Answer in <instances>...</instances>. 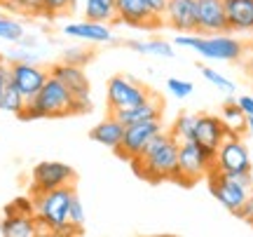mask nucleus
Masks as SVG:
<instances>
[{"label":"nucleus","instance_id":"nucleus-1","mask_svg":"<svg viewBox=\"0 0 253 237\" xmlns=\"http://www.w3.org/2000/svg\"><path fill=\"white\" fill-rule=\"evenodd\" d=\"M91 110V99H75L71 92L63 87L56 78H47L42 90L33 99L26 101L17 118L21 122L31 120H45V118H68V115H82Z\"/></svg>","mask_w":253,"mask_h":237},{"label":"nucleus","instance_id":"nucleus-2","mask_svg":"<svg viewBox=\"0 0 253 237\" xmlns=\"http://www.w3.org/2000/svg\"><path fill=\"white\" fill-rule=\"evenodd\" d=\"M131 169L136 176L145 179L148 183L173 181L178 176V139L171 132H160L150 139V143L131 160Z\"/></svg>","mask_w":253,"mask_h":237},{"label":"nucleus","instance_id":"nucleus-3","mask_svg":"<svg viewBox=\"0 0 253 237\" xmlns=\"http://www.w3.org/2000/svg\"><path fill=\"white\" fill-rule=\"evenodd\" d=\"M75 195V186H61L54 190L38 192L33 197V216L40 226V235H82L78 228L68 223V209Z\"/></svg>","mask_w":253,"mask_h":237},{"label":"nucleus","instance_id":"nucleus-4","mask_svg":"<svg viewBox=\"0 0 253 237\" xmlns=\"http://www.w3.org/2000/svg\"><path fill=\"white\" fill-rule=\"evenodd\" d=\"M216 167V148L202 146L197 141H178V176L176 183L185 188L207 179V174Z\"/></svg>","mask_w":253,"mask_h":237},{"label":"nucleus","instance_id":"nucleus-5","mask_svg":"<svg viewBox=\"0 0 253 237\" xmlns=\"http://www.w3.org/2000/svg\"><path fill=\"white\" fill-rule=\"evenodd\" d=\"M207 181H209V190L211 195L216 197L227 211H237L244 207V202L249 200L251 195V174H242V176H232V174L220 172L218 167H213L211 172L207 174Z\"/></svg>","mask_w":253,"mask_h":237},{"label":"nucleus","instance_id":"nucleus-6","mask_svg":"<svg viewBox=\"0 0 253 237\" xmlns=\"http://www.w3.org/2000/svg\"><path fill=\"white\" fill-rule=\"evenodd\" d=\"M173 43L181 47H190V49L199 52L207 59H218V61H237L239 56L244 54V45L239 40H235V38H230L227 33H216V36H207V38H202V33L199 36H195V33H178V38Z\"/></svg>","mask_w":253,"mask_h":237},{"label":"nucleus","instance_id":"nucleus-7","mask_svg":"<svg viewBox=\"0 0 253 237\" xmlns=\"http://www.w3.org/2000/svg\"><path fill=\"white\" fill-rule=\"evenodd\" d=\"M148 96H150V90L129 75H113L108 80V90H106L108 113L120 108H134L138 103H143Z\"/></svg>","mask_w":253,"mask_h":237},{"label":"nucleus","instance_id":"nucleus-8","mask_svg":"<svg viewBox=\"0 0 253 237\" xmlns=\"http://www.w3.org/2000/svg\"><path fill=\"white\" fill-rule=\"evenodd\" d=\"M216 167L232 176L251 174V155H249V148L244 146V141L239 139V134L227 132L223 143L216 148Z\"/></svg>","mask_w":253,"mask_h":237},{"label":"nucleus","instance_id":"nucleus-9","mask_svg":"<svg viewBox=\"0 0 253 237\" xmlns=\"http://www.w3.org/2000/svg\"><path fill=\"white\" fill-rule=\"evenodd\" d=\"M75 179H78V174L68 164L52 162V160L40 162L33 167V174H31V195L54 190L61 186H75Z\"/></svg>","mask_w":253,"mask_h":237},{"label":"nucleus","instance_id":"nucleus-10","mask_svg":"<svg viewBox=\"0 0 253 237\" xmlns=\"http://www.w3.org/2000/svg\"><path fill=\"white\" fill-rule=\"evenodd\" d=\"M160 132H162V120H145V122L126 125L122 143H120V148L115 150V155H118L120 160L131 162V160L150 143V139L157 137Z\"/></svg>","mask_w":253,"mask_h":237},{"label":"nucleus","instance_id":"nucleus-11","mask_svg":"<svg viewBox=\"0 0 253 237\" xmlns=\"http://www.w3.org/2000/svg\"><path fill=\"white\" fill-rule=\"evenodd\" d=\"M118 5V24L141 31H157L164 26L160 14H155L148 0H115Z\"/></svg>","mask_w":253,"mask_h":237},{"label":"nucleus","instance_id":"nucleus-12","mask_svg":"<svg viewBox=\"0 0 253 237\" xmlns=\"http://www.w3.org/2000/svg\"><path fill=\"white\" fill-rule=\"evenodd\" d=\"M49 78V68L33 64V61H9V82L17 87L24 99H33Z\"/></svg>","mask_w":253,"mask_h":237},{"label":"nucleus","instance_id":"nucleus-13","mask_svg":"<svg viewBox=\"0 0 253 237\" xmlns=\"http://www.w3.org/2000/svg\"><path fill=\"white\" fill-rule=\"evenodd\" d=\"M162 21L176 33H197V0H167Z\"/></svg>","mask_w":253,"mask_h":237},{"label":"nucleus","instance_id":"nucleus-14","mask_svg":"<svg viewBox=\"0 0 253 237\" xmlns=\"http://www.w3.org/2000/svg\"><path fill=\"white\" fill-rule=\"evenodd\" d=\"M197 33L202 36L230 33L223 0H197Z\"/></svg>","mask_w":253,"mask_h":237},{"label":"nucleus","instance_id":"nucleus-15","mask_svg":"<svg viewBox=\"0 0 253 237\" xmlns=\"http://www.w3.org/2000/svg\"><path fill=\"white\" fill-rule=\"evenodd\" d=\"M49 75L61 82L75 99H89V78L84 75L82 66L59 61V64L49 66Z\"/></svg>","mask_w":253,"mask_h":237},{"label":"nucleus","instance_id":"nucleus-16","mask_svg":"<svg viewBox=\"0 0 253 237\" xmlns=\"http://www.w3.org/2000/svg\"><path fill=\"white\" fill-rule=\"evenodd\" d=\"M164 113V101L150 92V96L138 103L134 108H120V110H110L108 115H113L115 120H120L122 125H134V122H145V120H162Z\"/></svg>","mask_w":253,"mask_h":237},{"label":"nucleus","instance_id":"nucleus-17","mask_svg":"<svg viewBox=\"0 0 253 237\" xmlns=\"http://www.w3.org/2000/svg\"><path fill=\"white\" fill-rule=\"evenodd\" d=\"M227 137V127L218 115H197L195 118V141L202 146L218 148Z\"/></svg>","mask_w":253,"mask_h":237},{"label":"nucleus","instance_id":"nucleus-18","mask_svg":"<svg viewBox=\"0 0 253 237\" xmlns=\"http://www.w3.org/2000/svg\"><path fill=\"white\" fill-rule=\"evenodd\" d=\"M63 33L75 40H84V43H110L113 40V31L108 28V24H96V21H80V24H68L63 26Z\"/></svg>","mask_w":253,"mask_h":237},{"label":"nucleus","instance_id":"nucleus-19","mask_svg":"<svg viewBox=\"0 0 253 237\" xmlns=\"http://www.w3.org/2000/svg\"><path fill=\"white\" fill-rule=\"evenodd\" d=\"M2 237H36L40 235V226L33 214H9L0 221Z\"/></svg>","mask_w":253,"mask_h":237},{"label":"nucleus","instance_id":"nucleus-20","mask_svg":"<svg viewBox=\"0 0 253 237\" xmlns=\"http://www.w3.org/2000/svg\"><path fill=\"white\" fill-rule=\"evenodd\" d=\"M230 31H253V0H223Z\"/></svg>","mask_w":253,"mask_h":237},{"label":"nucleus","instance_id":"nucleus-21","mask_svg":"<svg viewBox=\"0 0 253 237\" xmlns=\"http://www.w3.org/2000/svg\"><path fill=\"white\" fill-rule=\"evenodd\" d=\"M122 137H125V125L120 120H115L113 115L101 120L99 125L91 127V132H89L91 141H96V143L110 148V150H118L120 143H122Z\"/></svg>","mask_w":253,"mask_h":237},{"label":"nucleus","instance_id":"nucleus-22","mask_svg":"<svg viewBox=\"0 0 253 237\" xmlns=\"http://www.w3.org/2000/svg\"><path fill=\"white\" fill-rule=\"evenodd\" d=\"M84 19L96 24H118V5L115 0H87Z\"/></svg>","mask_w":253,"mask_h":237},{"label":"nucleus","instance_id":"nucleus-23","mask_svg":"<svg viewBox=\"0 0 253 237\" xmlns=\"http://www.w3.org/2000/svg\"><path fill=\"white\" fill-rule=\"evenodd\" d=\"M26 106V99H24V94L7 80V85L2 87L0 92V110H5V113H12V115H19L21 108Z\"/></svg>","mask_w":253,"mask_h":237},{"label":"nucleus","instance_id":"nucleus-24","mask_svg":"<svg viewBox=\"0 0 253 237\" xmlns=\"http://www.w3.org/2000/svg\"><path fill=\"white\" fill-rule=\"evenodd\" d=\"M223 122H225L227 132H232V134H242L246 129V115L242 113V108L237 106V99H230L223 106Z\"/></svg>","mask_w":253,"mask_h":237},{"label":"nucleus","instance_id":"nucleus-25","mask_svg":"<svg viewBox=\"0 0 253 237\" xmlns=\"http://www.w3.org/2000/svg\"><path fill=\"white\" fill-rule=\"evenodd\" d=\"M126 47H129V49H134V52H138V54H155V56H164V59H171L173 56L171 43H164V40H150V43L129 40Z\"/></svg>","mask_w":253,"mask_h":237},{"label":"nucleus","instance_id":"nucleus-26","mask_svg":"<svg viewBox=\"0 0 253 237\" xmlns=\"http://www.w3.org/2000/svg\"><path fill=\"white\" fill-rule=\"evenodd\" d=\"M0 5L9 12H17L24 17H42V0H0Z\"/></svg>","mask_w":253,"mask_h":237},{"label":"nucleus","instance_id":"nucleus-27","mask_svg":"<svg viewBox=\"0 0 253 237\" xmlns=\"http://www.w3.org/2000/svg\"><path fill=\"white\" fill-rule=\"evenodd\" d=\"M195 118L197 115H190V113L178 115L171 125V134L178 141H195Z\"/></svg>","mask_w":253,"mask_h":237},{"label":"nucleus","instance_id":"nucleus-28","mask_svg":"<svg viewBox=\"0 0 253 237\" xmlns=\"http://www.w3.org/2000/svg\"><path fill=\"white\" fill-rule=\"evenodd\" d=\"M24 36H26V33H24V26H21L19 21L7 19V17H2V14H0V40L19 45V40H21Z\"/></svg>","mask_w":253,"mask_h":237},{"label":"nucleus","instance_id":"nucleus-29","mask_svg":"<svg viewBox=\"0 0 253 237\" xmlns=\"http://www.w3.org/2000/svg\"><path fill=\"white\" fill-rule=\"evenodd\" d=\"M75 0H42V19H56L66 14V12H73L75 9Z\"/></svg>","mask_w":253,"mask_h":237},{"label":"nucleus","instance_id":"nucleus-30","mask_svg":"<svg viewBox=\"0 0 253 237\" xmlns=\"http://www.w3.org/2000/svg\"><path fill=\"white\" fill-rule=\"evenodd\" d=\"M202 75H204L213 87H218V90L227 92V94H232V92H235V82L227 80L225 75H220L218 71H213V68H207V66H204V68H202Z\"/></svg>","mask_w":253,"mask_h":237},{"label":"nucleus","instance_id":"nucleus-31","mask_svg":"<svg viewBox=\"0 0 253 237\" xmlns=\"http://www.w3.org/2000/svg\"><path fill=\"white\" fill-rule=\"evenodd\" d=\"M91 59H94V52L91 49H82V47H73L68 52H63V59L66 64H73V66H84L89 64Z\"/></svg>","mask_w":253,"mask_h":237},{"label":"nucleus","instance_id":"nucleus-32","mask_svg":"<svg viewBox=\"0 0 253 237\" xmlns=\"http://www.w3.org/2000/svg\"><path fill=\"white\" fill-rule=\"evenodd\" d=\"M68 223H71L73 228H78L82 233V228H84V207H82L80 197H78V192L73 195L71 200V209H68Z\"/></svg>","mask_w":253,"mask_h":237},{"label":"nucleus","instance_id":"nucleus-33","mask_svg":"<svg viewBox=\"0 0 253 237\" xmlns=\"http://www.w3.org/2000/svg\"><path fill=\"white\" fill-rule=\"evenodd\" d=\"M167 90L171 92L176 99H188L192 94V85L188 80H178V78H169L167 80Z\"/></svg>","mask_w":253,"mask_h":237},{"label":"nucleus","instance_id":"nucleus-34","mask_svg":"<svg viewBox=\"0 0 253 237\" xmlns=\"http://www.w3.org/2000/svg\"><path fill=\"white\" fill-rule=\"evenodd\" d=\"M9 214H33V197L28 195V197H17V200H12L5 207V216Z\"/></svg>","mask_w":253,"mask_h":237},{"label":"nucleus","instance_id":"nucleus-35","mask_svg":"<svg viewBox=\"0 0 253 237\" xmlns=\"http://www.w3.org/2000/svg\"><path fill=\"white\" fill-rule=\"evenodd\" d=\"M235 216H239L242 221H246V223H249V226L253 228V192L249 195V200L244 202V207H242V209L237 211Z\"/></svg>","mask_w":253,"mask_h":237},{"label":"nucleus","instance_id":"nucleus-36","mask_svg":"<svg viewBox=\"0 0 253 237\" xmlns=\"http://www.w3.org/2000/svg\"><path fill=\"white\" fill-rule=\"evenodd\" d=\"M237 106L242 108V113H244L246 118L253 115V96H239V99H237Z\"/></svg>","mask_w":253,"mask_h":237},{"label":"nucleus","instance_id":"nucleus-37","mask_svg":"<svg viewBox=\"0 0 253 237\" xmlns=\"http://www.w3.org/2000/svg\"><path fill=\"white\" fill-rule=\"evenodd\" d=\"M7 80H9V64L0 56V92H2V87L7 85Z\"/></svg>","mask_w":253,"mask_h":237},{"label":"nucleus","instance_id":"nucleus-38","mask_svg":"<svg viewBox=\"0 0 253 237\" xmlns=\"http://www.w3.org/2000/svg\"><path fill=\"white\" fill-rule=\"evenodd\" d=\"M148 5H150V9H153L155 14H160V17H162L164 7H167V0H148Z\"/></svg>","mask_w":253,"mask_h":237},{"label":"nucleus","instance_id":"nucleus-39","mask_svg":"<svg viewBox=\"0 0 253 237\" xmlns=\"http://www.w3.org/2000/svg\"><path fill=\"white\" fill-rule=\"evenodd\" d=\"M246 129L253 134V115H249V118H246Z\"/></svg>","mask_w":253,"mask_h":237},{"label":"nucleus","instance_id":"nucleus-40","mask_svg":"<svg viewBox=\"0 0 253 237\" xmlns=\"http://www.w3.org/2000/svg\"><path fill=\"white\" fill-rule=\"evenodd\" d=\"M0 14H2V12H0Z\"/></svg>","mask_w":253,"mask_h":237}]
</instances>
